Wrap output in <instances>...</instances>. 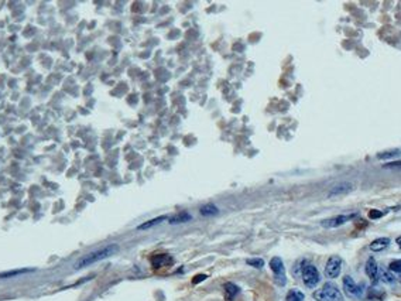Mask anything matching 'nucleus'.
I'll list each match as a JSON object with an SVG mask.
<instances>
[{
    "mask_svg": "<svg viewBox=\"0 0 401 301\" xmlns=\"http://www.w3.org/2000/svg\"><path fill=\"white\" fill-rule=\"evenodd\" d=\"M199 212L202 217H212V215H218L219 209L215 204H206V205L201 206Z\"/></svg>",
    "mask_w": 401,
    "mask_h": 301,
    "instance_id": "nucleus-14",
    "label": "nucleus"
},
{
    "mask_svg": "<svg viewBox=\"0 0 401 301\" xmlns=\"http://www.w3.org/2000/svg\"><path fill=\"white\" fill-rule=\"evenodd\" d=\"M171 262H172V259H171L170 256H167V254H158V256L153 257V265H154V267L165 266L167 263H171Z\"/></svg>",
    "mask_w": 401,
    "mask_h": 301,
    "instance_id": "nucleus-16",
    "label": "nucleus"
},
{
    "mask_svg": "<svg viewBox=\"0 0 401 301\" xmlns=\"http://www.w3.org/2000/svg\"><path fill=\"white\" fill-rule=\"evenodd\" d=\"M270 269L273 270V274H274V280L279 286H286L287 283V276H286V267H284V263L283 260L280 257H273L270 260Z\"/></svg>",
    "mask_w": 401,
    "mask_h": 301,
    "instance_id": "nucleus-4",
    "label": "nucleus"
},
{
    "mask_svg": "<svg viewBox=\"0 0 401 301\" xmlns=\"http://www.w3.org/2000/svg\"><path fill=\"white\" fill-rule=\"evenodd\" d=\"M400 156H401V149H391V150H386L379 153V154H377V158H379V160H388V158L400 157Z\"/></svg>",
    "mask_w": 401,
    "mask_h": 301,
    "instance_id": "nucleus-15",
    "label": "nucleus"
},
{
    "mask_svg": "<svg viewBox=\"0 0 401 301\" xmlns=\"http://www.w3.org/2000/svg\"><path fill=\"white\" fill-rule=\"evenodd\" d=\"M163 221H168V218H167L165 215H163V217H157V218L150 219V221H147V222H144V224H142V225H139L137 226V229H139V231H143V229H150V228H153V226L160 225Z\"/></svg>",
    "mask_w": 401,
    "mask_h": 301,
    "instance_id": "nucleus-12",
    "label": "nucleus"
},
{
    "mask_svg": "<svg viewBox=\"0 0 401 301\" xmlns=\"http://www.w3.org/2000/svg\"><path fill=\"white\" fill-rule=\"evenodd\" d=\"M369 297H370V298H380V300H383V298H384V293L380 291V290H376V288H370Z\"/></svg>",
    "mask_w": 401,
    "mask_h": 301,
    "instance_id": "nucleus-21",
    "label": "nucleus"
},
{
    "mask_svg": "<svg viewBox=\"0 0 401 301\" xmlns=\"http://www.w3.org/2000/svg\"><path fill=\"white\" fill-rule=\"evenodd\" d=\"M343 291L350 298H361L362 295H363V288H362V286L356 284L350 276H345L343 277Z\"/></svg>",
    "mask_w": 401,
    "mask_h": 301,
    "instance_id": "nucleus-5",
    "label": "nucleus"
},
{
    "mask_svg": "<svg viewBox=\"0 0 401 301\" xmlns=\"http://www.w3.org/2000/svg\"><path fill=\"white\" fill-rule=\"evenodd\" d=\"M381 217H383V212L376 211V209H372V211L369 212V218L370 219H377V218H381Z\"/></svg>",
    "mask_w": 401,
    "mask_h": 301,
    "instance_id": "nucleus-24",
    "label": "nucleus"
},
{
    "mask_svg": "<svg viewBox=\"0 0 401 301\" xmlns=\"http://www.w3.org/2000/svg\"><path fill=\"white\" fill-rule=\"evenodd\" d=\"M395 242H397V245H398V247H401V236H398Z\"/></svg>",
    "mask_w": 401,
    "mask_h": 301,
    "instance_id": "nucleus-26",
    "label": "nucleus"
},
{
    "mask_svg": "<svg viewBox=\"0 0 401 301\" xmlns=\"http://www.w3.org/2000/svg\"><path fill=\"white\" fill-rule=\"evenodd\" d=\"M400 280H401V277H400Z\"/></svg>",
    "mask_w": 401,
    "mask_h": 301,
    "instance_id": "nucleus-27",
    "label": "nucleus"
},
{
    "mask_svg": "<svg viewBox=\"0 0 401 301\" xmlns=\"http://www.w3.org/2000/svg\"><path fill=\"white\" fill-rule=\"evenodd\" d=\"M301 276H302V281L308 288H315L318 286V283L321 280L320 272L318 269L308 263V262H302V267H301Z\"/></svg>",
    "mask_w": 401,
    "mask_h": 301,
    "instance_id": "nucleus-3",
    "label": "nucleus"
},
{
    "mask_svg": "<svg viewBox=\"0 0 401 301\" xmlns=\"http://www.w3.org/2000/svg\"><path fill=\"white\" fill-rule=\"evenodd\" d=\"M381 279H383V281L390 283V284H393L395 281L394 276L391 274V272H387V270H381Z\"/></svg>",
    "mask_w": 401,
    "mask_h": 301,
    "instance_id": "nucleus-19",
    "label": "nucleus"
},
{
    "mask_svg": "<svg viewBox=\"0 0 401 301\" xmlns=\"http://www.w3.org/2000/svg\"><path fill=\"white\" fill-rule=\"evenodd\" d=\"M352 190H353V184L349 183V181H343V183H339V184L332 187L329 194H328V197H336V195H340V194H347Z\"/></svg>",
    "mask_w": 401,
    "mask_h": 301,
    "instance_id": "nucleus-9",
    "label": "nucleus"
},
{
    "mask_svg": "<svg viewBox=\"0 0 401 301\" xmlns=\"http://www.w3.org/2000/svg\"><path fill=\"white\" fill-rule=\"evenodd\" d=\"M304 298H305V295H304V293L302 291H299V290H290L288 291V294H287V301H304Z\"/></svg>",
    "mask_w": 401,
    "mask_h": 301,
    "instance_id": "nucleus-17",
    "label": "nucleus"
},
{
    "mask_svg": "<svg viewBox=\"0 0 401 301\" xmlns=\"http://www.w3.org/2000/svg\"><path fill=\"white\" fill-rule=\"evenodd\" d=\"M117 250H119V246H117V245H108V246L101 247V249H98L95 252H92V253H89L86 254V256L81 257V259L75 263V269L79 270V269L91 266V265L98 263V262H101V260L103 259H108L110 256H113Z\"/></svg>",
    "mask_w": 401,
    "mask_h": 301,
    "instance_id": "nucleus-1",
    "label": "nucleus"
},
{
    "mask_svg": "<svg viewBox=\"0 0 401 301\" xmlns=\"http://www.w3.org/2000/svg\"><path fill=\"white\" fill-rule=\"evenodd\" d=\"M340 269H342V259L339 256H332L329 257L325 266V274L329 279H336L340 274Z\"/></svg>",
    "mask_w": 401,
    "mask_h": 301,
    "instance_id": "nucleus-6",
    "label": "nucleus"
},
{
    "mask_svg": "<svg viewBox=\"0 0 401 301\" xmlns=\"http://www.w3.org/2000/svg\"><path fill=\"white\" fill-rule=\"evenodd\" d=\"M246 263H247L249 266L256 267V269H261V267L264 266V260L260 259V257H254V259H247V260H246Z\"/></svg>",
    "mask_w": 401,
    "mask_h": 301,
    "instance_id": "nucleus-18",
    "label": "nucleus"
},
{
    "mask_svg": "<svg viewBox=\"0 0 401 301\" xmlns=\"http://www.w3.org/2000/svg\"><path fill=\"white\" fill-rule=\"evenodd\" d=\"M390 272L401 274V260H394V262L390 263Z\"/></svg>",
    "mask_w": 401,
    "mask_h": 301,
    "instance_id": "nucleus-22",
    "label": "nucleus"
},
{
    "mask_svg": "<svg viewBox=\"0 0 401 301\" xmlns=\"http://www.w3.org/2000/svg\"><path fill=\"white\" fill-rule=\"evenodd\" d=\"M356 217V213H350V215H338V217H333V218L324 219L321 222V225L324 228H338V226L343 225L349 222L350 219H353Z\"/></svg>",
    "mask_w": 401,
    "mask_h": 301,
    "instance_id": "nucleus-7",
    "label": "nucleus"
},
{
    "mask_svg": "<svg viewBox=\"0 0 401 301\" xmlns=\"http://www.w3.org/2000/svg\"><path fill=\"white\" fill-rule=\"evenodd\" d=\"M383 168H401V160L398 161H391V163H386L383 165Z\"/></svg>",
    "mask_w": 401,
    "mask_h": 301,
    "instance_id": "nucleus-23",
    "label": "nucleus"
},
{
    "mask_svg": "<svg viewBox=\"0 0 401 301\" xmlns=\"http://www.w3.org/2000/svg\"><path fill=\"white\" fill-rule=\"evenodd\" d=\"M224 290H225V300L226 301H233L236 298V295L240 293V288H239L236 284H233V283H226Z\"/></svg>",
    "mask_w": 401,
    "mask_h": 301,
    "instance_id": "nucleus-10",
    "label": "nucleus"
},
{
    "mask_svg": "<svg viewBox=\"0 0 401 301\" xmlns=\"http://www.w3.org/2000/svg\"><path fill=\"white\" fill-rule=\"evenodd\" d=\"M205 279H206V276H205V274H198L197 277H195V279H194V283H195V284H197V283H199V281L205 280Z\"/></svg>",
    "mask_w": 401,
    "mask_h": 301,
    "instance_id": "nucleus-25",
    "label": "nucleus"
},
{
    "mask_svg": "<svg viewBox=\"0 0 401 301\" xmlns=\"http://www.w3.org/2000/svg\"><path fill=\"white\" fill-rule=\"evenodd\" d=\"M188 221H191V215L188 212H180L177 213V215H174V217L168 218V222H170L171 225L185 224V222H188Z\"/></svg>",
    "mask_w": 401,
    "mask_h": 301,
    "instance_id": "nucleus-13",
    "label": "nucleus"
},
{
    "mask_svg": "<svg viewBox=\"0 0 401 301\" xmlns=\"http://www.w3.org/2000/svg\"><path fill=\"white\" fill-rule=\"evenodd\" d=\"M314 298L317 301H345L340 290L333 283H325L322 288L314 293Z\"/></svg>",
    "mask_w": 401,
    "mask_h": 301,
    "instance_id": "nucleus-2",
    "label": "nucleus"
},
{
    "mask_svg": "<svg viewBox=\"0 0 401 301\" xmlns=\"http://www.w3.org/2000/svg\"><path fill=\"white\" fill-rule=\"evenodd\" d=\"M365 270H366L367 277L373 281V283H377V281H379V277H380L379 273H380V270H379V266H377V263H376V260H374L373 257H370V259L367 260Z\"/></svg>",
    "mask_w": 401,
    "mask_h": 301,
    "instance_id": "nucleus-8",
    "label": "nucleus"
},
{
    "mask_svg": "<svg viewBox=\"0 0 401 301\" xmlns=\"http://www.w3.org/2000/svg\"><path fill=\"white\" fill-rule=\"evenodd\" d=\"M388 245H390V239L388 238H379V239L373 240L370 243V250L372 252H381L386 247H388Z\"/></svg>",
    "mask_w": 401,
    "mask_h": 301,
    "instance_id": "nucleus-11",
    "label": "nucleus"
},
{
    "mask_svg": "<svg viewBox=\"0 0 401 301\" xmlns=\"http://www.w3.org/2000/svg\"><path fill=\"white\" fill-rule=\"evenodd\" d=\"M27 272H31V270H26V269H23V270H16V272H7V273H2V274H0V279H7V277H12V276H17V274L27 273Z\"/></svg>",
    "mask_w": 401,
    "mask_h": 301,
    "instance_id": "nucleus-20",
    "label": "nucleus"
}]
</instances>
